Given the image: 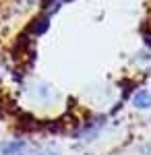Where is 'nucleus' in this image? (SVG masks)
<instances>
[{"instance_id":"nucleus-1","label":"nucleus","mask_w":151,"mask_h":155,"mask_svg":"<svg viewBox=\"0 0 151 155\" xmlns=\"http://www.w3.org/2000/svg\"><path fill=\"white\" fill-rule=\"evenodd\" d=\"M104 118H93V120H87V122H83L81 128L75 132V139H79V141H93L102 128H104Z\"/></svg>"},{"instance_id":"nucleus-2","label":"nucleus","mask_w":151,"mask_h":155,"mask_svg":"<svg viewBox=\"0 0 151 155\" xmlns=\"http://www.w3.org/2000/svg\"><path fill=\"white\" fill-rule=\"evenodd\" d=\"M130 104L135 110H141V112L151 110V91L149 89H137L135 95L130 97Z\"/></svg>"}]
</instances>
